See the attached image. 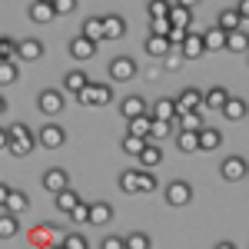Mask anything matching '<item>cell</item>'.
<instances>
[{
    "instance_id": "obj_1",
    "label": "cell",
    "mask_w": 249,
    "mask_h": 249,
    "mask_svg": "<svg viewBox=\"0 0 249 249\" xmlns=\"http://www.w3.org/2000/svg\"><path fill=\"white\" fill-rule=\"evenodd\" d=\"M173 107H176V113H199L203 110V93L196 87H186V90H179V96L173 100Z\"/></svg>"
},
{
    "instance_id": "obj_2",
    "label": "cell",
    "mask_w": 249,
    "mask_h": 249,
    "mask_svg": "<svg viewBox=\"0 0 249 249\" xmlns=\"http://www.w3.org/2000/svg\"><path fill=\"white\" fill-rule=\"evenodd\" d=\"M163 196H166L170 206H190V203H193V186L186 183V179H173Z\"/></svg>"
},
{
    "instance_id": "obj_3",
    "label": "cell",
    "mask_w": 249,
    "mask_h": 249,
    "mask_svg": "<svg viewBox=\"0 0 249 249\" xmlns=\"http://www.w3.org/2000/svg\"><path fill=\"white\" fill-rule=\"evenodd\" d=\"M136 60L133 57H113L110 60V80H116V83H126V80L136 77Z\"/></svg>"
},
{
    "instance_id": "obj_4",
    "label": "cell",
    "mask_w": 249,
    "mask_h": 249,
    "mask_svg": "<svg viewBox=\"0 0 249 249\" xmlns=\"http://www.w3.org/2000/svg\"><path fill=\"white\" fill-rule=\"evenodd\" d=\"M173 30H186L190 34V23H193V7L190 3H170V14H166Z\"/></svg>"
},
{
    "instance_id": "obj_5",
    "label": "cell",
    "mask_w": 249,
    "mask_h": 249,
    "mask_svg": "<svg viewBox=\"0 0 249 249\" xmlns=\"http://www.w3.org/2000/svg\"><path fill=\"white\" fill-rule=\"evenodd\" d=\"M67 143V133H63V126L57 123H47L43 130L37 133V146H47V150H60Z\"/></svg>"
},
{
    "instance_id": "obj_6",
    "label": "cell",
    "mask_w": 249,
    "mask_h": 249,
    "mask_svg": "<svg viewBox=\"0 0 249 249\" xmlns=\"http://www.w3.org/2000/svg\"><path fill=\"white\" fill-rule=\"evenodd\" d=\"M219 173H223L226 183H243L246 179V160L243 156H230V160H223Z\"/></svg>"
},
{
    "instance_id": "obj_7",
    "label": "cell",
    "mask_w": 249,
    "mask_h": 249,
    "mask_svg": "<svg viewBox=\"0 0 249 249\" xmlns=\"http://www.w3.org/2000/svg\"><path fill=\"white\" fill-rule=\"evenodd\" d=\"M40 183H43V190H47V193H53V196H57V193L67 190L70 176H67V170H60V166H50V170L43 173V179H40Z\"/></svg>"
},
{
    "instance_id": "obj_8",
    "label": "cell",
    "mask_w": 249,
    "mask_h": 249,
    "mask_svg": "<svg viewBox=\"0 0 249 249\" xmlns=\"http://www.w3.org/2000/svg\"><path fill=\"white\" fill-rule=\"evenodd\" d=\"M63 103H67V100H63L60 90H40V96H37V107L47 116H57L60 110H63Z\"/></svg>"
},
{
    "instance_id": "obj_9",
    "label": "cell",
    "mask_w": 249,
    "mask_h": 249,
    "mask_svg": "<svg viewBox=\"0 0 249 249\" xmlns=\"http://www.w3.org/2000/svg\"><path fill=\"white\" fill-rule=\"evenodd\" d=\"M196 146H199L203 153H213V150H219V146H223V133H219V130H213V126H203V130L196 133Z\"/></svg>"
},
{
    "instance_id": "obj_10",
    "label": "cell",
    "mask_w": 249,
    "mask_h": 249,
    "mask_svg": "<svg viewBox=\"0 0 249 249\" xmlns=\"http://www.w3.org/2000/svg\"><path fill=\"white\" fill-rule=\"evenodd\" d=\"M43 57V43L37 37H27L17 43V60H27V63H34V60Z\"/></svg>"
},
{
    "instance_id": "obj_11",
    "label": "cell",
    "mask_w": 249,
    "mask_h": 249,
    "mask_svg": "<svg viewBox=\"0 0 249 249\" xmlns=\"http://www.w3.org/2000/svg\"><path fill=\"white\" fill-rule=\"evenodd\" d=\"M103 20V40H120L126 34V20L120 14H110V17H100Z\"/></svg>"
},
{
    "instance_id": "obj_12",
    "label": "cell",
    "mask_w": 249,
    "mask_h": 249,
    "mask_svg": "<svg viewBox=\"0 0 249 249\" xmlns=\"http://www.w3.org/2000/svg\"><path fill=\"white\" fill-rule=\"evenodd\" d=\"M150 120H163V123H173L176 120V107H173L170 96H160L153 107H150Z\"/></svg>"
},
{
    "instance_id": "obj_13",
    "label": "cell",
    "mask_w": 249,
    "mask_h": 249,
    "mask_svg": "<svg viewBox=\"0 0 249 249\" xmlns=\"http://www.w3.org/2000/svg\"><path fill=\"white\" fill-rule=\"evenodd\" d=\"M87 93H90V107H110L113 103V87H107V83H90Z\"/></svg>"
},
{
    "instance_id": "obj_14",
    "label": "cell",
    "mask_w": 249,
    "mask_h": 249,
    "mask_svg": "<svg viewBox=\"0 0 249 249\" xmlns=\"http://www.w3.org/2000/svg\"><path fill=\"white\" fill-rule=\"evenodd\" d=\"M219 113L226 116V120H232V123H243V120H246V100L230 96V100L223 103V110H219Z\"/></svg>"
},
{
    "instance_id": "obj_15",
    "label": "cell",
    "mask_w": 249,
    "mask_h": 249,
    "mask_svg": "<svg viewBox=\"0 0 249 249\" xmlns=\"http://www.w3.org/2000/svg\"><path fill=\"white\" fill-rule=\"evenodd\" d=\"M120 116H126V120L146 116V100H143V96H126V100L120 103Z\"/></svg>"
},
{
    "instance_id": "obj_16",
    "label": "cell",
    "mask_w": 249,
    "mask_h": 249,
    "mask_svg": "<svg viewBox=\"0 0 249 249\" xmlns=\"http://www.w3.org/2000/svg\"><path fill=\"white\" fill-rule=\"evenodd\" d=\"M199 40H203V53H216V50L226 47V34L216 30V27H210L206 34H199Z\"/></svg>"
},
{
    "instance_id": "obj_17",
    "label": "cell",
    "mask_w": 249,
    "mask_h": 249,
    "mask_svg": "<svg viewBox=\"0 0 249 249\" xmlns=\"http://www.w3.org/2000/svg\"><path fill=\"white\" fill-rule=\"evenodd\" d=\"M160 163H163V150H160V143H146V146H143V153H140V166L153 173Z\"/></svg>"
},
{
    "instance_id": "obj_18",
    "label": "cell",
    "mask_w": 249,
    "mask_h": 249,
    "mask_svg": "<svg viewBox=\"0 0 249 249\" xmlns=\"http://www.w3.org/2000/svg\"><path fill=\"white\" fill-rule=\"evenodd\" d=\"M27 14L34 23H50L53 20V3H47V0H34L30 7H27Z\"/></svg>"
},
{
    "instance_id": "obj_19",
    "label": "cell",
    "mask_w": 249,
    "mask_h": 249,
    "mask_svg": "<svg viewBox=\"0 0 249 249\" xmlns=\"http://www.w3.org/2000/svg\"><path fill=\"white\" fill-rule=\"evenodd\" d=\"M96 53V43H90V40H83V37H73L70 40V57L73 60H80V63H83V60H90Z\"/></svg>"
},
{
    "instance_id": "obj_20",
    "label": "cell",
    "mask_w": 249,
    "mask_h": 249,
    "mask_svg": "<svg viewBox=\"0 0 249 249\" xmlns=\"http://www.w3.org/2000/svg\"><path fill=\"white\" fill-rule=\"evenodd\" d=\"M7 213H14V216H20V213L30 210V196L23 190H10V196H7V206H3Z\"/></svg>"
},
{
    "instance_id": "obj_21",
    "label": "cell",
    "mask_w": 249,
    "mask_h": 249,
    "mask_svg": "<svg viewBox=\"0 0 249 249\" xmlns=\"http://www.w3.org/2000/svg\"><path fill=\"white\" fill-rule=\"evenodd\" d=\"M34 146H37V136H27V140H10L7 153L14 156V160H27V156L34 153Z\"/></svg>"
},
{
    "instance_id": "obj_22",
    "label": "cell",
    "mask_w": 249,
    "mask_h": 249,
    "mask_svg": "<svg viewBox=\"0 0 249 249\" xmlns=\"http://www.w3.org/2000/svg\"><path fill=\"white\" fill-rule=\"evenodd\" d=\"M226 100H230V90H226V87H213V90L203 93V107H206V110H223Z\"/></svg>"
},
{
    "instance_id": "obj_23",
    "label": "cell",
    "mask_w": 249,
    "mask_h": 249,
    "mask_svg": "<svg viewBox=\"0 0 249 249\" xmlns=\"http://www.w3.org/2000/svg\"><path fill=\"white\" fill-rule=\"evenodd\" d=\"M110 219H113L110 203H90V226H107Z\"/></svg>"
},
{
    "instance_id": "obj_24",
    "label": "cell",
    "mask_w": 249,
    "mask_h": 249,
    "mask_svg": "<svg viewBox=\"0 0 249 249\" xmlns=\"http://www.w3.org/2000/svg\"><path fill=\"white\" fill-rule=\"evenodd\" d=\"M179 53H183V60H199L203 57V40H199V34H186Z\"/></svg>"
},
{
    "instance_id": "obj_25",
    "label": "cell",
    "mask_w": 249,
    "mask_h": 249,
    "mask_svg": "<svg viewBox=\"0 0 249 249\" xmlns=\"http://www.w3.org/2000/svg\"><path fill=\"white\" fill-rule=\"evenodd\" d=\"M176 123L183 133H199L203 130V110L199 113H176Z\"/></svg>"
},
{
    "instance_id": "obj_26",
    "label": "cell",
    "mask_w": 249,
    "mask_h": 249,
    "mask_svg": "<svg viewBox=\"0 0 249 249\" xmlns=\"http://www.w3.org/2000/svg\"><path fill=\"white\" fill-rule=\"evenodd\" d=\"M63 87L77 96L80 90H87V87H90V80H87V73H83V70H70V73L63 77Z\"/></svg>"
},
{
    "instance_id": "obj_27",
    "label": "cell",
    "mask_w": 249,
    "mask_h": 249,
    "mask_svg": "<svg viewBox=\"0 0 249 249\" xmlns=\"http://www.w3.org/2000/svg\"><path fill=\"white\" fill-rule=\"evenodd\" d=\"M143 50H146V53H150L153 60H163L166 53H170V43H166V37H146Z\"/></svg>"
},
{
    "instance_id": "obj_28",
    "label": "cell",
    "mask_w": 249,
    "mask_h": 249,
    "mask_svg": "<svg viewBox=\"0 0 249 249\" xmlns=\"http://www.w3.org/2000/svg\"><path fill=\"white\" fill-rule=\"evenodd\" d=\"M80 37L90 40V43H100V40H103V20H100V17H87L83 34H80Z\"/></svg>"
},
{
    "instance_id": "obj_29",
    "label": "cell",
    "mask_w": 249,
    "mask_h": 249,
    "mask_svg": "<svg viewBox=\"0 0 249 249\" xmlns=\"http://www.w3.org/2000/svg\"><path fill=\"white\" fill-rule=\"evenodd\" d=\"M20 232V223L14 213H0V239H14Z\"/></svg>"
},
{
    "instance_id": "obj_30",
    "label": "cell",
    "mask_w": 249,
    "mask_h": 249,
    "mask_svg": "<svg viewBox=\"0 0 249 249\" xmlns=\"http://www.w3.org/2000/svg\"><path fill=\"white\" fill-rule=\"evenodd\" d=\"M173 133V123H163V120H150V136H146V143H160V140H166Z\"/></svg>"
},
{
    "instance_id": "obj_31",
    "label": "cell",
    "mask_w": 249,
    "mask_h": 249,
    "mask_svg": "<svg viewBox=\"0 0 249 249\" xmlns=\"http://www.w3.org/2000/svg\"><path fill=\"white\" fill-rule=\"evenodd\" d=\"M246 47H249V40L243 30H236V34H226V47L223 50H230V53H246Z\"/></svg>"
},
{
    "instance_id": "obj_32",
    "label": "cell",
    "mask_w": 249,
    "mask_h": 249,
    "mask_svg": "<svg viewBox=\"0 0 249 249\" xmlns=\"http://www.w3.org/2000/svg\"><path fill=\"white\" fill-rule=\"evenodd\" d=\"M216 30H223V34H236V30H239V17H236L232 10H223L219 20H216Z\"/></svg>"
},
{
    "instance_id": "obj_33",
    "label": "cell",
    "mask_w": 249,
    "mask_h": 249,
    "mask_svg": "<svg viewBox=\"0 0 249 249\" xmlns=\"http://www.w3.org/2000/svg\"><path fill=\"white\" fill-rule=\"evenodd\" d=\"M126 123H130V130H126L130 136H140V140L150 136V116H136V120H126Z\"/></svg>"
},
{
    "instance_id": "obj_34",
    "label": "cell",
    "mask_w": 249,
    "mask_h": 249,
    "mask_svg": "<svg viewBox=\"0 0 249 249\" xmlns=\"http://www.w3.org/2000/svg\"><path fill=\"white\" fill-rule=\"evenodd\" d=\"M77 203H80V196L70 190V186H67L63 193H57V210H60V213H70L73 206H77Z\"/></svg>"
},
{
    "instance_id": "obj_35",
    "label": "cell",
    "mask_w": 249,
    "mask_h": 249,
    "mask_svg": "<svg viewBox=\"0 0 249 249\" xmlns=\"http://www.w3.org/2000/svg\"><path fill=\"white\" fill-rule=\"evenodd\" d=\"M14 57H17V40L0 37V63H14Z\"/></svg>"
},
{
    "instance_id": "obj_36",
    "label": "cell",
    "mask_w": 249,
    "mask_h": 249,
    "mask_svg": "<svg viewBox=\"0 0 249 249\" xmlns=\"http://www.w3.org/2000/svg\"><path fill=\"white\" fill-rule=\"evenodd\" d=\"M60 246L63 249H90V243H87L83 232H67V236L60 239Z\"/></svg>"
},
{
    "instance_id": "obj_37",
    "label": "cell",
    "mask_w": 249,
    "mask_h": 249,
    "mask_svg": "<svg viewBox=\"0 0 249 249\" xmlns=\"http://www.w3.org/2000/svg\"><path fill=\"white\" fill-rule=\"evenodd\" d=\"M136 183H140V170L120 173V190H123V193H133V196H136Z\"/></svg>"
},
{
    "instance_id": "obj_38",
    "label": "cell",
    "mask_w": 249,
    "mask_h": 249,
    "mask_svg": "<svg viewBox=\"0 0 249 249\" xmlns=\"http://www.w3.org/2000/svg\"><path fill=\"white\" fill-rule=\"evenodd\" d=\"M156 190V179L150 170H140V183H136V196H146V193Z\"/></svg>"
},
{
    "instance_id": "obj_39",
    "label": "cell",
    "mask_w": 249,
    "mask_h": 249,
    "mask_svg": "<svg viewBox=\"0 0 249 249\" xmlns=\"http://www.w3.org/2000/svg\"><path fill=\"white\" fill-rule=\"evenodd\" d=\"M176 146H179V153H196L199 146H196V133H176Z\"/></svg>"
},
{
    "instance_id": "obj_40",
    "label": "cell",
    "mask_w": 249,
    "mask_h": 249,
    "mask_svg": "<svg viewBox=\"0 0 249 249\" xmlns=\"http://www.w3.org/2000/svg\"><path fill=\"white\" fill-rule=\"evenodd\" d=\"M20 70L17 63H0V87H10V83H17Z\"/></svg>"
},
{
    "instance_id": "obj_41",
    "label": "cell",
    "mask_w": 249,
    "mask_h": 249,
    "mask_svg": "<svg viewBox=\"0 0 249 249\" xmlns=\"http://www.w3.org/2000/svg\"><path fill=\"white\" fill-rule=\"evenodd\" d=\"M143 146H146V140H140V136H123V153H130V156H140L143 153Z\"/></svg>"
},
{
    "instance_id": "obj_42",
    "label": "cell",
    "mask_w": 249,
    "mask_h": 249,
    "mask_svg": "<svg viewBox=\"0 0 249 249\" xmlns=\"http://www.w3.org/2000/svg\"><path fill=\"white\" fill-rule=\"evenodd\" d=\"M67 216H70L73 223H87V226H90V203H83V199H80V203L67 213Z\"/></svg>"
},
{
    "instance_id": "obj_43",
    "label": "cell",
    "mask_w": 249,
    "mask_h": 249,
    "mask_svg": "<svg viewBox=\"0 0 249 249\" xmlns=\"http://www.w3.org/2000/svg\"><path fill=\"white\" fill-rule=\"evenodd\" d=\"M123 246L126 249H150V236H146V232H130V236L123 239Z\"/></svg>"
},
{
    "instance_id": "obj_44",
    "label": "cell",
    "mask_w": 249,
    "mask_h": 249,
    "mask_svg": "<svg viewBox=\"0 0 249 249\" xmlns=\"http://www.w3.org/2000/svg\"><path fill=\"white\" fill-rule=\"evenodd\" d=\"M163 67H166V70H179V67H183V53H179V50H176V47H170V53H166V57H163Z\"/></svg>"
},
{
    "instance_id": "obj_45",
    "label": "cell",
    "mask_w": 249,
    "mask_h": 249,
    "mask_svg": "<svg viewBox=\"0 0 249 249\" xmlns=\"http://www.w3.org/2000/svg\"><path fill=\"white\" fill-rule=\"evenodd\" d=\"M173 27H170V20L166 17H160V20H150V37H166Z\"/></svg>"
},
{
    "instance_id": "obj_46",
    "label": "cell",
    "mask_w": 249,
    "mask_h": 249,
    "mask_svg": "<svg viewBox=\"0 0 249 249\" xmlns=\"http://www.w3.org/2000/svg\"><path fill=\"white\" fill-rule=\"evenodd\" d=\"M7 136H10V140H27V136H34V133H30L27 123H10V126H7Z\"/></svg>"
},
{
    "instance_id": "obj_47",
    "label": "cell",
    "mask_w": 249,
    "mask_h": 249,
    "mask_svg": "<svg viewBox=\"0 0 249 249\" xmlns=\"http://www.w3.org/2000/svg\"><path fill=\"white\" fill-rule=\"evenodd\" d=\"M146 10H150V20H160V17H166V14H170V3H163V0H153Z\"/></svg>"
},
{
    "instance_id": "obj_48",
    "label": "cell",
    "mask_w": 249,
    "mask_h": 249,
    "mask_svg": "<svg viewBox=\"0 0 249 249\" xmlns=\"http://www.w3.org/2000/svg\"><path fill=\"white\" fill-rule=\"evenodd\" d=\"M77 10V0H57L53 3V14H73Z\"/></svg>"
},
{
    "instance_id": "obj_49",
    "label": "cell",
    "mask_w": 249,
    "mask_h": 249,
    "mask_svg": "<svg viewBox=\"0 0 249 249\" xmlns=\"http://www.w3.org/2000/svg\"><path fill=\"white\" fill-rule=\"evenodd\" d=\"M100 249H126V246H123V239H120V236H103Z\"/></svg>"
},
{
    "instance_id": "obj_50",
    "label": "cell",
    "mask_w": 249,
    "mask_h": 249,
    "mask_svg": "<svg viewBox=\"0 0 249 249\" xmlns=\"http://www.w3.org/2000/svg\"><path fill=\"white\" fill-rule=\"evenodd\" d=\"M7 196H10V186H3V183H0V210L7 206Z\"/></svg>"
},
{
    "instance_id": "obj_51",
    "label": "cell",
    "mask_w": 249,
    "mask_h": 249,
    "mask_svg": "<svg viewBox=\"0 0 249 249\" xmlns=\"http://www.w3.org/2000/svg\"><path fill=\"white\" fill-rule=\"evenodd\" d=\"M10 146V136H7V130H0V150H7Z\"/></svg>"
},
{
    "instance_id": "obj_52",
    "label": "cell",
    "mask_w": 249,
    "mask_h": 249,
    "mask_svg": "<svg viewBox=\"0 0 249 249\" xmlns=\"http://www.w3.org/2000/svg\"><path fill=\"white\" fill-rule=\"evenodd\" d=\"M213 249H236V246H232V243H216Z\"/></svg>"
},
{
    "instance_id": "obj_53",
    "label": "cell",
    "mask_w": 249,
    "mask_h": 249,
    "mask_svg": "<svg viewBox=\"0 0 249 249\" xmlns=\"http://www.w3.org/2000/svg\"><path fill=\"white\" fill-rule=\"evenodd\" d=\"M7 113V100H3V96H0V116Z\"/></svg>"
},
{
    "instance_id": "obj_54",
    "label": "cell",
    "mask_w": 249,
    "mask_h": 249,
    "mask_svg": "<svg viewBox=\"0 0 249 249\" xmlns=\"http://www.w3.org/2000/svg\"><path fill=\"white\" fill-rule=\"evenodd\" d=\"M47 249H63V246H47Z\"/></svg>"
}]
</instances>
